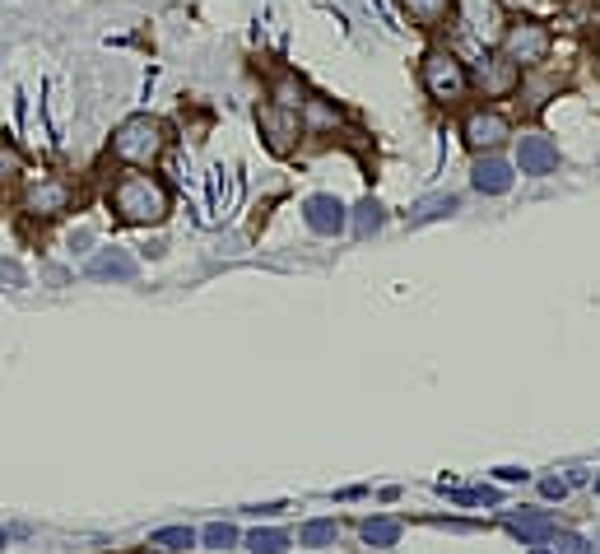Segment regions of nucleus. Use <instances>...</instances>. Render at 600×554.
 I'll list each match as a JSON object with an SVG mask.
<instances>
[{
	"instance_id": "1",
	"label": "nucleus",
	"mask_w": 600,
	"mask_h": 554,
	"mask_svg": "<svg viewBox=\"0 0 600 554\" xmlns=\"http://www.w3.org/2000/svg\"><path fill=\"white\" fill-rule=\"evenodd\" d=\"M168 187H163L154 173H126L117 177L112 187V210H117L121 224H135V229H149V224H163L168 219Z\"/></svg>"
},
{
	"instance_id": "2",
	"label": "nucleus",
	"mask_w": 600,
	"mask_h": 554,
	"mask_svg": "<svg viewBox=\"0 0 600 554\" xmlns=\"http://www.w3.org/2000/svg\"><path fill=\"white\" fill-rule=\"evenodd\" d=\"M419 84H424V94L433 98V103H442V108H461L470 98V70L452 47H428L424 61H419Z\"/></svg>"
},
{
	"instance_id": "3",
	"label": "nucleus",
	"mask_w": 600,
	"mask_h": 554,
	"mask_svg": "<svg viewBox=\"0 0 600 554\" xmlns=\"http://www.w3.org/2000/svg\"><path fill=\"white\" fill-rule=\"evenodd\" d=\"M168 145V131H163L159 117H149V112H135L126 122L112 131V154L121 163H131V168H149V163L163 154Z\"/></svg>"
},
{
	"instance_id": "4",
	"label": "nucleus",
	"mask_w": 600,
	"mask_h": 554,
	"mask_svg": "<svg viewBox=\"0 0 600 554\" xmlns=\"http://www.w3.org/2000/svg\"><path fill=\"white\" fill-rule=\"evenodd\" d=\"M498 52L517 70H535V66H545L549 52H554V33H549V24H540V19H512Z\"/></svg>"
},
{
	"instance_id": "5",
	"label": "nucleus",
	"mask_w": 600,
	"mask_h": 554,
	"mask_svg": "<svg viewBox=\"0 0 600 554\" xmlns=\"http://www.w3.org/2000/svg\"><path fill=\"white\" fill-rule=\"evenodd\" d=\"M461 136H466V145L475 149V154H494V149H503L507 140H512V122H507L498 108H475V112H466Z\"/></svg>"
},
{
	"instance_id": "6",
	"label": "nucleus",
	"mask_w": 600,
	"mask_h": 554,
	"mask_svg": "<svg viewBox=\"0 0 600 554\" xmlns=\"http://www.w3.org/2000/svg\"><path fill=\"white\" fill-rule=\"evenodd\" d=\"M256 122H261V136H266V145L275 149V154H294L298 136H303V112L284 108V103L270 98L266 108L256 112Z\"/></svg>"
},
{
	"instance_id": "7",
	"label": "nucleus",
	"mask_w": 600,
	"mask_h": 554,
	"mask_svg": "<svg viewBox=\"0 0 600 554\" xmlns=\"http://www.w3.org/2000/svg\"><path fill=\"white\" fill-rule=\"evenodd\" d=\"M70 201H75V191H70L66 177H38V182L24 191V210L28 215H38V219L66 215Z\"/></svg>"
},
{
	"instance_id": "8",
	"label": "nucleus",
	"mask_w": 600,
	"mask_h": 554,
	"mask_svg": "<svg viewBox=\"0 0 600 554\" xmlns=\"http://www.w3.org/2000/svg\"><path fill=\"white\" fill-rule=\"evenodd\" d=\"M517 168L526 177L559 173V145L549 136H540V131H526V136H517Z\"/></svg>"
},
{
	"instance_id": "9",
	"label": "nucleus",
	"mask_w": 600,
	"mask_h": 554,
	"mask_svg": "<svg viewBox=\"0 0 600 554\" xmlns=\"http://www.w3.org/2000/svg\"><path fill=\"white\" fill-rule=\"evenodd\" d=\"M470 84H480L489 98H503V94H512V89L521 84V70L512 66L503 52H484L480 66H475V75H470Z\"/></svg>"
},
{
	"instance_id": "10",
	"label": "nucleus",
	"mask_w": 600,
	"mask_h": 554,
	"mask_svg": "<svg viewBox=\"0 0 600 554\" xmlns=\"http://www.w3.org/2000/svg\"><path fill=\"white\" fill-rule=\"evenodd\" d=\"M303 219H307V229L312 233H321V238H335V233L349 224V210H345V201H335V196H307V205H303Z\"/></svg>"
},
{
	"instance_id": "11",
	"label": "nucleus",
	"mask_w": 600,
	"mask_h": 554,
	"mask_svg": "<svg viewBox=\"0 0 600 554\" xmlns=\"http://www.w3.org/2000/svg\"><path fill=\"white\" fill-rule=\"evenodd\" d=\"M512 177H517V168H512L507 159H498V154H480L475 168H470V187L480 191V196H503V191H512Z\"/></svg>"
},
{
	"instance_id": "12",
	"label": "nucleus",
	"mask_w": 600,
	"mask_h": 554,
	"mask_svg": "<svg viewBox=\"0 0 600 554\" xmlns=\"http://www.w3.org/2000/svg\"><path fill=\"white\" fill-rule=\"evenodd\" d=\"M89 275H94V280H135V257H126L121 247H103V252L89 261Z\"/></svg>"
},
{
	"instance_id": "13",
	"label": "nucleus",
	"mask_w": 600,
	"mask_h": 554,
	"mask_svg": "<svg viewBox=\"0 0 600 554\" xmlns=\"http://www.w3.org/2000/svg\"><path fill=\"white\" fill-rule=\"evenodd\" d=\"M507 531L521 536V541H549V536H554V517L549 513H512L507 517Z\"/></svg>"
},
{
	"instance_id": "14",
	"label": "nucleus",
	"mask_w": 600,
	"mask_h": 554,
	"mask_svg": "<svg viewBox=\"0 0 600 554\" xmlns=\"http://www.w3.org/2000/svg\"><path fill=\"white\" fill-rule=\"evenodd\" d=\"M400 10L410 14L419 28H438L456 10V0H400Z\"/></svg>"
},
{
	"instance_id": "15",
	"label": "nucleus",
	"mask_w": 600,
	"mask_h": 554,
	"mask_svg": "<svg viewBox=\"0 0 600 554\" xmlns=\"http://www.w3.org/2000/svg\"><path fill=\"white\" fill-rule=\"evenodd\" d=\"M456 210V196L452 191H438V196H424V201L410 205V224H428V219H442Z\"/></svg>"
},
{
	"instance_id": "16",
	"label": "nucleus",
	"mask_w": 600,
	"mask_h": 554,
	"mask_svg": "<svg viewBox=\"0 0 600 554\" xmlns=\"http://www.w3.org/2000/svg\"><path fill=\"white\" fill-rule=\"evenodd\" d=\"M363 541L373 545V550H391L400 541V522L396 517H368L363 522Z\"/></svg>"
},
{
	"instance_id": "17",
	"label": "nucleus",
	"mask_w": 600,
	"mask_h": 554,
	"mask_svg": "<svg viewBox=\"0 0 600 554\" xmlns=\"http://www.w3.org/2000/svg\"><path fill=\"white\" fill-rule=\"evenodd\" d=\"M382 224H387V210H382L373 196L354 205V233H359V238H373V233H382Z\"/></svg>"
},
{
	"instance_id": "18",
	"label": "nucleus",
	"mask_w": 600,
	"mask_h": 554,
	"mask_svg": "<svg viewBox=\"0 0 600 554\" xmlns=\"http://www.w3.org/2000/svg\"><path fill=\"white\" fill-rule=\"evenodd\" d=\"M335 536H340V527H335L331 517H317V522H307V527L298 531V545H307V550H326V545H335Z\"/></svg>"
},
{
	"instance_id": "19",
	"label": "nucleus",
	"mask_w": 600,
	"mask_h": 554,
	"mask_svg": "<svg viewBox=\"0 0 600 554\" xmlns=\"http://www.w3.org/2000/svg\"><path fill=\"white\" fill-rule=\"evenodd\" d=\"M247 550H252V554H284V550H289V536L275 531V527H256L252 536H247Z\"/></svg>"
},
{
	"instance_id": "20",
	"label": "nucleus",
	"mask_w": 600,
	"mask_h": 554,
	"mask_svg": "<svg viewBox=\"0 0 600 554\" xmlns=\"http://www.w3.org/2000/svg\"><path fill=\"white\" fill-rule=\"evenodd\" d=\"M154 545L168 550V554L191 550V545H196V531H191V527H163V531H154Z\"/></svg>"
},
{
	"instance_id": "21",
	"label": "nucleus",
	"mask_w": 600,
	"mask_h": 554,
	"mask_svg": "<svg viewBox=\"0 0 600 554\" xmlns=\"http://www.w3.org/2000/svg\"><path fill=\"white\" fill-rule=\"evenodd\" d=\"M19 173H24V154H19V145H14V140H0V187L14 182Z\"/></svg>"
},
{
	"instance_id": "22",
	"label": "nucleus",
	"mask_w": 600,
	"mask_h": 554,
	"mask_svg": "<svg viewBox=\"0 0 600 554\" xmlns=\"http://www.w3.org/2000/svg\"><path fill=\"white\" fill-rule=\"evenodd\" d=\"M200 541L210 545V550H228V545H238V527L233 522H210V527L200 531Z\"/></svg>"
},
{
	"instance_id": "23",
	"label": "nucleus",
	"mask_w": 600,
	"mask_h": 554,
	"mask_svg": "<svg viewBox=\"0 0 600 554\" xmlns=\"http://www.w3.org/2000/svg\"><path fill=\"white\" fill-rule=\"evenodd\" d=\"M275 103H284V108H298V112H303V103H307L303 84H298V80H280V84H275Z\"/></svg>"
},
{
	"instance_id": "24",
	"label": "nucleus",
	"mask_w": 600,
	"mask_h": 554,
	"mask_svg": "<svg viewBox=\"0 0 600 554\" xmlns=\"http://www.w3.org/2000/svg\"><path fill=\"white\" fill-rule=\"evenodd\" d=\"M549 550L554 554H591V545L582 541V536H573V531H563V536L554 531V536H549Z\"/></svg>"
},
{
	"instance_id": "25",
	"label": "nucleus",
	"mask_w": 600,
	"mask_h": 554,
	"mask_svg": "<svg viewBox=\"0 0 600 554\" xmlns=\"http://www.w3.org/2000/svg\"><path fill=\"white\" fill-rule=\"evenodd\" d=\"M549 89H554V84H531V89H526V112H540L545 108V94Z\"/></svg>"
},
{
	"instance_id": "26",
	"label": "nucleus",
	"mask_w": 600,
	"mask_h": 554,
	"mask_svg": "<svg viewBox=\"0 0 600 554\" xmlns=\"http://www.w3.org/2000/svg\"><path fill=\"white\" fill-rule=\"evenodd\" d=\"M540 494H545V499H563V494H568V480L549 475V480H540Z\"/></svg>"
},
{
	"instance_id": "27",
	"label": "nucleus",
	"mask_w": 600,
	"mask_h": 554,
	"mask_svg": "<svg viewBox=\"0 0 600 554\" xmlns=\"http://www.w3.org/2000/svg\"><path fill=\"white\" fill-rule=\"evenodd\" d=\"M0 284L10 289V284H24V271L14 266V261H0Z\"/></svg>"
},
{
	"instance_id": "28",
	"label": "nucleus",
	"mask_w": 600,
	"mask_h": 554,
	"mask_svg": "<svg viewBox=\"0 0 600 554\" xmlns=\"http://www.w3.org/2000/svg\"><path fill=\"white\" fill-rule=\"evenodd\" d=\"M0 550H5V531H0Z\"/></svg>"
},
{
	"instance_id": "29",
	"label": "nucleus",
	"mask_w": 600,
	"mask_h": 554,
	"mask_svg": "<svg viewBox=\"0 0 600 554\" xmlns=\"http://www.w3.org/2000/svg\"><path fill=\"white\" fill-rule=\"evenodd\" d=\"M591 554H600V536H596V550H591Z\"/></svg>"
},
{
	"instance_id": "30",
	"label": "nucleus",
	"mask_w": 600,
	"mask_h": 554,
	"mask_svg": "<svg viewBox=\"0 0 600 554\" xmlns=\"http://www.w3.org/2000/svg\"><path fill=\"white\" fill-rule=\"evenodd\" d=\"M145 554H168V550H145Z\"/></svg>"
}]
</instances>
